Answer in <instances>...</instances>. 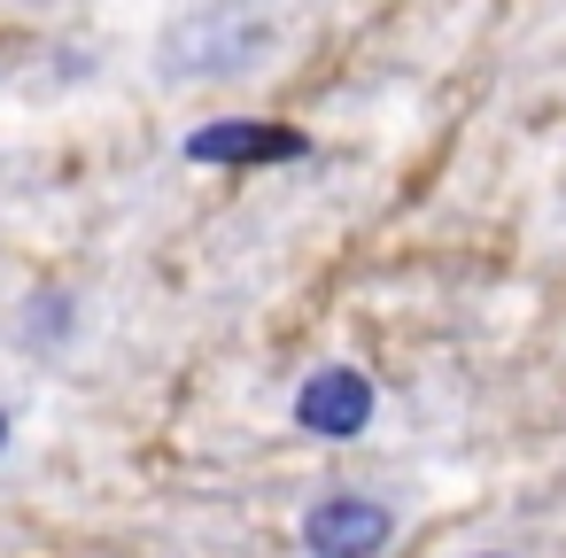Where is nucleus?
I'll list each match as a JSON object with an SVG mask.
<instances>
[{
	"mask_svg": "<svg viewBox=\"0 0 566 558\" xmlns=\"http://www.w3.org/2000/svg\"><path fill=\"white\" fill-rule=\"evenodd\" d=\"M373 411H380V388H373L357 365H318V372H303V388H295V403H287L295 434H311V442H357V434L373 427Z\"/></svg>",
	"mask_w": 566,
	"mask_h": 558,
	"instance_id": "7ed1b4c3",
	"label": "nucleus"
},
{
	"mask_svg": "<svg viewBox=\"0 0 566 558\" xmlns=\"http://www.w3.org/2000/svg\"><path fill=\"white\" fill-rule=\"evenodd\" d=\"M0 450H9V411H0Z\"/></svg>",
	"mask_w": 566,
	"mask_h": 558,
	"instance_id": "39448f33",
	"label": "nucleus"
},
{
	"mask_svg": "<svg viewBox=\"0 0 566 558\" xmlns=\"http://www.w3.org/2000/svg\"><path fill=\"white\" fill-rule=\"evenodd\" d=\"M179 156L202 171H256V164H303L311 140L295 125H272V117H210L179 140Z\"/></svg>",
	"mask_w": 566,
	"mask_h": 558,
	"instance_id": "f03ea898",
	"label": "nucleus"
},
{
	"mask_svg": "<svg viewBox=\"0 0 566 558\" xmlns=\"http://www.w3.org/2000/svg\"><path fill=\"white\" fill-rule=\"evenodd\" d=\"M396 543V504L373 488H326L303 512V550L311 558H380Z\"/></svg>",
	"mask_w": 566,
	"mask_h": 558,
	"instance_id": "f257e3e1",
	"label": "nucleus"
},
{
	"mask_svg": "<svg viewBox=\"0 0 566 558\" xmlns=\"http://www.w3.org/2000/svg\"><path fill=\"white\" fill-rule=\"evenodd\" d=\"M465 558H520V550H465Z\"/></svg>",
	"mask_w": 566,
	"mask_h": 558,
	"instance_id": "20e7f679",
	"label": "nucleus"
}]
</instances>
